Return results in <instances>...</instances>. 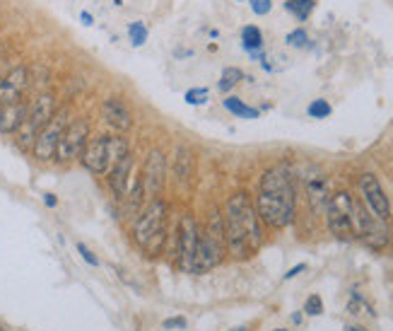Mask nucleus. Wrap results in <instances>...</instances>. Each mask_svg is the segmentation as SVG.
<instances>
[{"mask_svg":"<svg viewBox=\"0 0 393 331\" xmlns=\"http://www.w3.org/2000/svg\"><path fill=\"white\" fill-rule=\"evenodd\" d=\"M0 331H3V329H0Z\"/></svg>","mask_w":393,"mask_h":331,"instance_id":"40","label":"nucleus"},{"mask_svg":"<svg viewBox=\"0 0 393 331\" xmlns=\"http://www.w3.org/2000/svg\"><path fill=\"white\" fill-rule=\"evenodd\" d=\"M56 95L51 92H41L32 100V104L27 106V119H24L22 129L17 131V143L22 145L24 150L34 148V140L41 133V129L53 119L56 114Z\"/></svg>","mask_w":393,"mask_h":331,"instance_id":"6","label":"nucleus"},{"mask_svg":"<svg viewBox=\"0 0 393 331\" xmlns=\"http://www.w3.org/2000/svg\"><path fill=\"white\" fill-rule=\"evenodd\" d=\"M304 187H307V196L309 203H311L314 213H323L328 206V179L321 169L309 167V172L304 174Z\"/></svg>","mask_w":393,"mask_h":331,"instance_id":"16","label":"nucleus"},{"mask_svg":"<svg viewBox=\"0 0 393 331\" xmlns=\"http://www.w3.org/2000/svg\"><path fill=\"white\" fill-rule=\"evenodd\" d=\"M128 153H131L128 140H126L124 135L102 133L85 145V150H82L80 155V162L82 167L92 174H109L111 169L119 164V160Z\"/></svg>","mask_w":393,"mask_h":331,"instance_id":"4","label":"nucleus"},{"mask_svg":"<svg viewBox=\"0 0 393 331\" xmlns=\"http://www.w3.org/2000/svg\"><path fill=\"white\" fill-rule=\"evenodd\" d=\"M275 331H287V329H275Z\"/></svg>","mask_w":393,"mask_h":331,"instance_id":"39","label":"nucleus"},{"mask_svg":"<svg viewBox=\"0 0 393 331\" xmlns=\"http://www.w3.org/2000/svg\"><path fill=\"white\" fill-rule=\"evenodd\" d=\"M24 119H27V104L24 102L0 106V133H17L22 129Z\"/></svg>","mask_w":393,"mask_h":331,"instance_id":"19","label":"nucleus"},{"mask_svg":"<svg viewBox=\"0 0 393 331\" xmlns=\"http://www.w3.org/2000/svg\"><path fill=\"white\" fill-rule=\"evenodd\" d=\"M242 46L247 48L249 53H256L258 48H263V34L258 27H253V24H247V27L242 29Z\"/></svg>","mask_w":393,"mask_h":331,"instance_id":"22","label":"nucleus"},{"mask_svg":"<svg viewBox=\"0 0 393 331\" xmlns=\"http://www.w3.org/2000/svg\"><path fill=\"white\" fill-rule=\"evenodd\" d=\"M314 8H316V3H314V0H287V3H285V10H287V12H292L299 22L309 19V15L314 12Z\"/></svg>","mask_w":393,"mask_h":331,"instance_id":"23","label":"nucleus"},{"mask_svg":"<svg viewBox=\"0 0 393 331\" xmlns=\"http://www.w3.org/2000/svg\"><path fill=\"white\" fill-rule=\"evenodd\" d=\"M80 19H82V24H92V15L90 12H82Z\"/></svg>","mask_w":393,"mask_h":331,"instance_id":"35","label":"nucleus"},{"mask_svg":"<svg viewBox=\"0 0 393 331\" xmlns=\"http://www.w3.org/2000/svg\"><path fill=\"white\" fill-rule=\"evenodd\" d=\"M193 174H195V160H193V153L191 148L186 145H176L174 150V179L181 184V187H189L193 182Z\"/></svg>","mask_w":393,"mask_h":331,"instance_id":"18","label":"nucleus"},{"mask_svg":"<svg viewBox=\"0 0 393 331\" xmlns=\"http://www.w3.org/2000/svg\"><path fill=\"white\" fill-rule=\"evenodd\" d=\"M326 218L331 232L341 242H350L357 237L355 232V198L350 196V191H336L328 198L326 206Z\"/></svg>","mask_w":393,"mask_h":331,"instance_id":"7","label":"nucleus"},{"mask_svg":"<svg viewBox=\"0 0 393 331\" xmlns=\"http://www.w3.org/2000/svg\"><path fill=\"white\" fill-rule=\"evenodd\" d=\"M224 220L218 211L210 216V223L205 227V232H200L198 237V249H195V259H193V274H205V271H213L215 266L222 264L224 259Z\"/></svg>","mask_w":393,"mask_h":331,"instance_id":"5","label":"nucleus"},{"mask_svg":"<svg viewBox=\"0 0 393 331\" xmlns=\"http://www.w3.org/2000/svg\"><path fill=\"white\" fill-rule=\"evenodd\" d=\"M102 119H104V124L109 126V129H114L119 135L128 133L133 129L131 109L126 106L124 100H119V97H106V100L102 102Z\"/></svg>","mask_w":393,"mask_h":331,"instance_id":"15","label":"nucleus"},{"mask_svg":"<svg viewBox=\"0 0 393 331\" xmlns=\"http://www.w3.org/2000/svg\"><path fill=\"white\" fill-rule=\"evenodd\" d=\"M133 164H135V160H133V155L128 153V155H124V158L119 160V164L109 172V187L116 198H126V193H128Z\"/></svg>","mask_w":393,"mask_h":331,"instance_id":"17","label":"nucleus"},{"mask_svg":"<svg viewBox=\"0 0 393 331\" xmlns=\"http://www.w3.org/2000/svg\"><path fill=\"white\" fill-rule=\"evenodd\" d=\"M128 37L133 41V46H142L147 41V27L142 22H131L128 24Z\"/></svg>","mask_w":393,"mask_h":331,"instance_id":"26","label":"nucleus"},{"mask_svg":"<svg viewBox=\"0 0 393 331\" xmlns=\"http://www.w3.org/2000/svg\"><path fill=\"white\" fill-rule=\"evenodd\" d=\"M331 104H328L326 100H314L311 104H309L307 114L311 116V119H328L331 116Z\"/></svg>","mask_w":393,"mask_h":331,"instance_id":"25","label":"nucleus"},{"mask_svg":"<svg viewBox=\"0 0 393 331\" xmlns=\"http://www.w3.org/2000/svg\"><path fill=\"white\" fill-rule=\"evenodd\" d=\"M294 184L292 174L287 167L278 164L263 172L258 182V196H256V213L258 220L265 223L273 230H285L294 220Z\"/></svg>","mask_w":393,"mask_h":331,"instance_id":"2","label":"nucleus"},{"mask_svg":"<svg viewBox=\"0 0 393 331\" xmlns=\"http://www.w3.org/2000/svg\"><path fill=\"white\" fill-rule=\"evenodd\" d=\"M242 80H244V73L239 70V68H224L222 77H220V82H218V90L220 92H229L234 85H237V82H242Z\"/></svg>","mask_w":393,"mask_h":331,"instance_id":"24","label":"nucleus"},{"mask_svg":"<svg viewBox=\"0 0 393 331\" xmlns=\"http://www.w3.org/2000/svg\"><path fill=\"white\" fill-rule=\"evenodd\" d=\"M186 327V319L184 317H171L164 322V329H184Z\"/></svg>","mask_w":393,"mask_h":331,"instance_id":"32","label":"nucleus"},{"mask_svg":"<svg viewBox=\"0 0 393 331\" xmlns=\"http://www.w3.org/2000/svg\"><path fill=\"white\" fill-rule=\"evenodd\" d=\"M224 109L232 111L234 116H239V119H258V109H253V106L244 104L239 97H224L222 100Z\"/></svg>","mask_w":393,"mask_h":331,"instance_id":"21","label":"nucleus"},{"mask_svg":"<svg viewBox=\"0 0 393 331\" xmlns=\"http://www.w3.org/2000/svg\"><path fill=\"white\" fill-rule=\"evenodd\" d=\"M304 269H307V264H297V266H294V269H289L287 274H285V281H289V278H294V276H299Z\"/></svg>","mask_w":393,"mask_h":331,"instance_id":"33","label":"nucleus"},{"mask_svg":"<svg viewBox=\"0 0 393 331\" xmlns=\"http://www.w3.org/2000/svg\"><path fill=\"white\" fill-rule=\"evenodd\" d=\"M345 331H365V329H357V327H347Z\"/></svg>","mask_w":393,"mask_h":331,"instance_id":"36","label":"nucleus"},{"mask_svg":"<svg viewBox=\"0 0 393 331\" xmlns=\"http://www.w3.org/2000/svg\"><path fill=\"white\" fill-rule=\"evenodd\" d=\"M285 41H287L289 46H294V48H304V46H307V41H309V37H307V32L299 27V29H294V32H289Z\"/></svg>","mask_w":393,"mask_h":331,"instance_id":"29","label":"nucleus"},{"mask_svg":"<svg viewBox=\"0 0 393 331\" xmlns=\"http://www.w3.org/2000/svg\"><path fill=\"white\" fill-rule=\"evenodd\" d=\"M184 100H186V104H193V106L205 104V102H208V90H205V87H193V90L186 92Z\"/></svg>","mask_w":393,"mask_h":331,"instance_id":"27","label":"nucleus"},{"mask_svg":"<svg viewBox=\"0 0 393 331\" xmlns=\"http://www.w3.org/2000/svg\"><path fill=\"white\" fill-rule=\"evenodd\" d=\"M44 201H46V206H48V208H53V206H56V203H58V198L53 196V193H46V196H44Z\"/></svg>","mask_w":393,"mask_h":331,"instance_id":"34","label":"nucleus"},{"mask_svg":"<svg viewBox=\"0 0 393 331\" xmlns=\"http://www.w3.org/2000/svg\"><path fill=\"white\" fill-rule=\"evenodd\" d=\"M77 252H80V254H82V259H85L90 266H99V259H97V256L92 254V252L87 249L85 245H82V242H77Z\"/></svg>","mask_w":393,"mask_h":331,"instance_id":"31","label":"nucleus"},{"mask_svg":"<svg viewBox=\"0 0 393 331\" xmlns=\"http://www.w3.org/2000/svg\"><path fill=\"white\" fill-rule=\"evenodd\" d=\"M355 232L372 249H384V247L389 245V227H386V220L376 218L365 203H357V201H355Z\"/></svg>","mask_w":393,"mask_h":331,"instance_id":"9","label":"nucleus"},{"mask_svg":"<svg viewBox=\"0 0 393 331\" xmlns=\"http://www.w3.org/2000/svg\"><path fill=\"white\" fill-rule=\"evenodd\" d=\"M304 312H307L309 317H318V314L323 312V300L318 298V295H309L307 303H304Z\"/></svg>","mask_w":393,"mask_h":331,"instance_id":"28","label":"nucleus"},{"mask_svg":"<svg viewBox=\"0 0 393 331\" xmlns=\"http://www.w3.org/2000/svg\"><path fill=\"white\" fill-rule=\"evenodd\" d=\"M357 187H360V193H362V201H365V206L370 208L376 218L386 220V218L391 216V203H389V196H386L384 187L379 184V179H376L372 172H365L360 177V182H357Z\"/></svg>","mask_w":393,"mask_h":331,"instance_id":"11","label":"nucleus"},{"mask_svg":"<svg viewBox=\"0 0 393 331\" xmlns=\"http://www.w3.org/2000/svg\"><path fill=\"white\" fill-rule=\"evenodd\" d=\"M142 184H145V196L160 198L166 184V158L162 150L152 148L147 153L145 169H142Z\"/></svg>","mask_w":393,"mask_h":331,"instance_id":"13","label":"nucleus"},{"mask_svg":"<svg viewBox=\"0 0 393 331\" xmlns=\"http://www.w3.org/2000/svg\"><path fill=\"white\" fill-rule=\"evenodd\" d=\"M232 331H249V327H237V329H232Z\"/></svg>","mask_w":393,"mask_h":331,"instance_id":"38","label":"nucleus"},{"mask_svg":"<svg viewBox=\"0 0 393 331\" xmlns=\"http://www.w3.org/2000/svg\"><path fill=\"white\" fill-rule=\"evenodd\" d=\"M198 223L191 213L181 216V225H179V266L189 274H193V259H195V249H198Z\"/></svg>","mask_w":393,"mask_h":331,"instance_id":"12","label":"nucleus"},{"mask_svg":"<svg viewBox=\"0 0 393 331\" xmlns=\"http://www.w3.org/2000/svg\"><path fill=\"white\" fill-rule=\"evenodd\" d=\"M249 3H251V10L256 15H268L273 8V0H249Z\"/></svg>","mask_w":393,"mask_h":331,"instance_id":"30","label":"nucleus"},{"mask_svg":"<svg viewBox=\"0 0 393 331\" xmlns=\"http://www.w3.org/2000/svg\"><path fill=\"white\" fill-rule=\"evenodd\" d=\"M68 124H70V111L63 106V109H58L56 114H53V119L41 129V133L37 135L34 148H32V155L39 162H48V160L56 158L58 143H61L63 131L68 129Z\"/></svg>","mask_w":393,"mask_h":331,"instance_id":"8","label":"nucleus"},{"mask_svg":"<svg viewBox=\"0 0 393 331\" xmlns=\"http://www.w3.org/2000/svg\"><path fill=\"white\" fill-rule=\"evenodd\" d=\"M166 213H169L166 201L150 198V203L137 213L135 223H133V237H135L137 247L147 254H160L162 247H164Z\"/></svg>","mask_w":393,"mask_h":331,"instance_id":"3","label":"nucleus"},{"mask_svg":"<svg viewBox=\"0 0 393 331\" xmlns=\"http://www.w3.org/2000/svg\"><path fill=\"white\" fill-rule=\"evenodd\" d=\"M128 206H126V213H128L131 218H137V213L145 208V201H147V196H145V184H142V177H135L133 179V187L128 189Z\"/></svg>","mask_w":393,"mask_h":331,"instance_id":"20","label":"nucleus"},{"mask_svg":"<svg viewBox=\"0 0 393 331\" xmlns=\"http://www.w3.org/2000/svg\"><path fill=\"white\" fill-rule=\"evenodd\" d=\"M5 73H3V58H0V77H3Z\"/></svg>","mask_w":393,"mask_h":331,"instance_id":"37","label":"nucleus"},{"mask_svg":"<svg viewBox=\"0 0 393 331\" xmlns=\"http://www.w3.org/2000/svg\"><path fill=\"white\" fill-rule=\"evenodd\" d=\"M87 143H90V121H87L85 116L73 119L70 124H68V129L63 131V138L56 150V160L63 164L73 162V160L80 158Z\"/></svg>","mask_w":393,"mask_h":331,"instance_id":"10","label":"nucleus"},{"mask_svg":"<svg viewBox=\"0 0 393 331\" xmlns=\"http://www.w3.org/2000/svg\"><path fill=\"white\" fill-rule=\"evenodd\" d=\"M224 245L234 259H247L261 249L263 230L247 191H237L224 203Z\"/></svg>","mask_w":393,"mask_h":331,"instance_id":"1","label":"nucleus"},{"mask_svg":"<svg viewBox=\"0 0 393 331\" xmlns=\"http://www.w3.org/2000/svg\"><path fill=\"white\" fill-rule=\"evenodd\" d=\"M27 87H29V68L27 66L10 68V70L0 77V106L22 102Z\"/></svg>","mask_w":393,"mask_h":331,"instance_id":"14","label":"nucleus"}]
</instances>
